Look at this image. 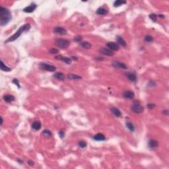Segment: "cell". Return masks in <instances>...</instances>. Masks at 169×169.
<instances>
[{"instance_id": "cell-5", "label": "cell", "mask_w": 169, "mask_h": 169, "mask_svg": "<svg viewBox=\"0 0 169 169\" xmlns=\"http://www.w3.org/2000/svg\"><path fill=\"white\" fill-rule=\"evenodd\" d=\"M39 67L41 70L48 71H50V72L54 71H56V67L54 66L49 65V64H47V63H40Z\"/></svg>"}, {"instance_id": "cell-15", "label": "cell", "mask_w": 169, "mask_h": 169, "mask_svg": "<svg viewBox=\"0 0 169 169\" xmlns=\"http://www.w3.org/2000/svg\"><path fill=\"white\" fill-rule=\"evenodd\" d=\"M126 76L127 78L130 79L131 81L132 82H136V80H137V77H136V75L135 73L133 72H128L127 73Z\"/></svg>"}, {"instance_id": "cell-24", "label": "cell", "mask_w": 169, "mask_h": 169, "mask_svg": "<svg viewBox=\"0 0 169 169\" xmlns=\"http://www.w3.org/2000/svg\"><path fill=\"white\" fill-rule=\"evenodd\" d=\"M80 45L84 49H90L91 48V44H90L89 42H83L80 44Z\"/></svg>"}, {"instance_id": "cell-29", "label": "cell", "mask_w": 169, "mask_h": 169, "mask_svg": "<svg viewBox=\"0 0 169 169\" xmlns=\"http://www.w3.org/2000/svg\"><path fill=\"white\" fill-rule=\"evenodd\" d=\"M145 40L147 42H151L153 41V38L150 35H147L145 37Z\"/></svg>"}, {"instance_id": "cell-40", "label": "cell", "mask_w": 169, "mask_h": 169, "mask_svg": "<svg viewBox=\"0 0 169 169\" xmlns=\"http://www.w3.org/2000/svg\"><path fill=\"white\" fill-rule=\"evenodd\" d=\"M1 124H3V118H2V117H1Z\"/></svg>"}, {"instance_id": "cell-28", "label": "cell", "mask_w": 169, "mask_h": 169, "mask_svg": "<svg viewBox=\"0 0 169 169\" xmlns=\"http://www.w3.org/2000/svg\"><path fill=\"white\" fill-rule=\"evenodd\" d=\"M87 144L86 141H81L79 142V146L81 148H85L87 147Z\"/></svg>"}, {"instance_id": "cell-33", "label": "cell", "mask_w": 169, "mask_h": 169, "mask_svg": "<svg viewBox=\"0 0 169 169\" xmlns=\"http://www.w3.org/2000/svg\"><path fill=\"white\" fill-rule=\"evenodd\" d=\"M82 39H83V38H82L81 36H75V37L74 38V40H75V41H76V42H81V41L82 40Z\"/></svg>"}, {"instance_id": "cell-19", "label": "cell", "mask_w": 169, "mask_h": 169, "mask_svg": "<svg viewBox=\"0 0 169 169\" xmlns=\"http://www.w3.org/2000/svg\"><path fill=\"white\" fill-rule=\"evenodd\" d=\"M117 41H118V42L122 46H123L124 48H126L127 46V44H126V41L124 40V39L122 38V37H121V36H117Z\"/></svg>"}, {"instance_id": "cell-1", "label": "cell", "mask_w": 169, "mask_h": 169, "mask_svg": "<svg viewBox=\"0 0 169 169\" xmlns=\"http://www.w3.org/2000/svg\"><path fill=\"white\" fill-rule=\"evenodd\" d=\"M11 13L9 9L1 7H0V24L1 26H5L9 23L11 20Z\"/></svg>"}, {"instance_id": "cell-18", "label": "cell", "mask_w": 169, "mask_h": 169, "mask_svg": "<svg viewBox=\"0 0 169 169\" xmlns=\"http://www.w3.org/2000/svg\"><path fill=\"white\" fill-rule=\"evenodd\" d=\"M32 127L34 130H36V131L40 130V128H41V123H40V121H35V122H34L33 124L32 125Z\"/></svg>"}, {"instance_id": "cell-36", "label": "cell", "mask_w": 169, "mask_h": 169, "mask_svg": "<svg viewBox=\"0 0 169 169\" xmlns=\"http://www.w3.org/2000/svg\"><path fill=\"white\" fill-rule=\"evenodd\" d=\"M163 113L164 114V115H167L169 114V110H163Z\"/></svg>"}, {"instance_id": "cell-3", "label": "cell", "mask_w": 169, "mask_h": 169, "mask_svg": "<svg viewBox=\"0 0 169 169\" xmlns=\"http://www.w3.org/2000/svg\"><path fill=\"white\" fill-rule=\"evenodd\" d=\"M55 44L57 47H59L60 48L66 49L70 45V42L66 39L57 38L55 41Z\"/></svg>"}, {"instance_id": "cell-10", "label": "cell", "mask_w": 169, "mask_h": 169, "mask_svg": "<svg viewBox=\"0 0 169 169\" xmlns=\"http://www.w3.org/2000/svg\"><path fill=\"white\" fill-rule=\"evenodd\" d=\"M100 52L103 55L105 56H112L114 55L113 52L111 50H109L108 48H103L100 50Z\"/></svg>"}, {"instance_id": "cell-26", "label": "cell", "mask_w": 169, "mask_h": 169, "mask_svg": "<svg viewBox=\"0 0 169 169\" xmlns=\"http://www.w3.org/2000/svg\"><path fill=\"white\" fill-rule=\"evenodd\" d=\"M126 126L131 131H134L135 127H134V126H133L132 123H131V122H127Z\"/></svg>"}, {"instance_id": "cell-2", "label": "cell", "mask_w": 169, "mask_h": 169, "mask_svg": "<svg viewBox=\"0 0 169 169\" xmlns=\"http://www.w3.org/2000/svg\"><path fill=\"white\" fill-rule=\"evenodd\" d=\"M30 28V24L28 23H27V24H24L23 25L22 27L19 28V30L15 33L13 36H11V37H9V38L7 40H6L5 41V43H8V42H11L15 41L18 38L19 36H21L22 34L24 32H26V31H28Z\"/></svg>"}, {"instance_id": "cell-20", "label": "cell", "mask_w": 169, "mask_h": 169, "mask_svg": "<svg viewBox=\"0 0 169 169\" xmlns=\"http://www.w3.org/2000/svg\"><path fill=\"white\" fill-rule=\"evenodd\" d=\"M54 77L56 79H57L58 80H60V81H63V80L65 79V75H64L63 73H62L61 72L56 73L54 75Z\"/></svg>"}, {"instance_id": "cell-32", "label": "cell", "mask_w": 169, "mask_h": 169, "mask_svg": "<svg viewBox=\"0 0 169 169\" xmlns=\"http://www.w3.org/2000/svg\"><path fill=\"white\" fill-rule=\"evenodd\" d=\"M43 133H44V135H46V136H50L52 135L51 131H50V130H44V131H43Z\"/></svg>"}, {"instance_id": "cell-27", "label": "cell", "mask_w": 169, "mask_h": 169, "mask_svg": "<svg viewBox=\"0 0 169 169\" xmlns=\"http://www.w3.org/2000/svg\"><path fill=\"white\" fill-rule=\"evenodd\" d=\"M149 18L151 19L153 21L156 22L157 19V15L156 14H154V13H151L149 15Z\"/></svg>"}, {"instance_id": "cell-6", "label": "cell", "mask_w": 169, "mask_h": 169, "mask_svg": "<svg viewBox=\"0 0 169 169\" xmlns=\"http://www.w3.org/2000/svg\"><path fill=\"white\" fill-rule=\"evenodd\" d=\"M112 66L116 69H122V70H126L127 68V66L124 63L120 62L119 61H114L112 63Z\"/></svg>"}, {"instance_id": "cell-16", "label": "cell", "mask_w": 169, "mask_h": 169, "mask_svg": "<svg viewBox=\"0 0 169 169\" xmlns=\"http://www.w3.org/2000/svg\"><path fill=\"white\" fill-rule=\"evenodd\" d=\"M110 110H111V112H112V114H113L114 115H115L116 117L120 118V117L122 116V112H120V110L118 108H116V107H113V108H112L110 109Z\"/></svg>"}, {"instance_id": "cell-13", "label": "cell", "mask_w": 169, "mask_h": 169, "mask_svg": "<svg viewBox=\"0 0 169 169\" xmlns=\"http://www.w3.org/2000/svg\"><path fill=\"white\" fill-rule=\"evenodd\" d=\"M158 145H159V143H158L157 141L155 140V139L149 140V147L150 149H156L158 147Z\"/></svg>"}, {"instance_id": "cell-34", "label": "cell", "mask_w": 169, "mask_h": 169, "mask_svg": "<svg viewBox=\"0 0 169 169\" xmlns=\"http://www.w3.org/2000/svg\"><path fill=\"white\" fill-rule=\"evenodd\" d=\"M58 134H59V136L60 137L61 139H63V137H64L65 133H64V131H63V130H61V131H59V133H58Z\"/></svg>"}, {"instance_id": "cell-7", "label": "cell", "mask_w": 169, "mask_h": 169, "mask_svg": "<svg viewBox=\"0 0 169 169\" xmlns=\"http://www.w3.org/2000/svg\"><path fill=\"white\" fill-rule=\"evenodd\" d=\"M37 5L36 4H35L34 3H33L30 4V5H28V7H26L24 9H23V11L24 13H33L36 9Z\"/></svg>"}, {"instance_id": "cell-4", "label": "cell", "mask_w": 169, "mask_h": 169, "mask_svg": "<svg viewBox=\"0 0 169 169\" xmlns=\"http://www.w3.org/2000/svg\"><path fill=\"white\" fill-rule=\"evenodd\" d=\"M131 110L135 113L139 114V113H141L143 111V106L141 104V103H139V101L136 100V101H135L133 103V106L131 107Z\"/></svg>"}, {"instance_id": "cell-21", "label": "cell", "mask_w": 169, "mask_h": 169, "mask_svg": "<svg viewBox=\"0 0 169 169\" xmlns=\"http://www.w3.org/2000/svg\"><path fill=\"white\" fill-rule=\"evenodd\" d=\"M96 13H97V15H106V14H107L108 11H107L106 9H104V8H103V7H100V8H99V9H97Z\"/></svg>"}, {"instance_id": "cell-25", "label": "cell", "mask_w": 169, "mask_h": 169, "mask_svg": "<svg viewBox=\"0 0 169 169\" xmlns=\"http://www.w3.org/2000/svg\"><path fill=\"white\" fill-rule=\"evenodd\" d=\"M126 1H122V0H117L114 1V7H120V5H122L123 4H126Z\"/></svg>"}, {"instance_id": "cell-31", "label": "cell", "mask_w": 169, "mask_h": 169, "mask_svg": "<svg viewBox=\"0 0 169 169\" xmlns=\"http://www.w3.org/2000/svg\"><path fill=\"white\" fill-rule=\"evenodd\" d=\"M13 83H14V84H15L17 87H18L19 89H20L21 88V87H20V84H19V81L17 79H14L13 80Z\"/></svg>"}, {"instance_id": "cell-23", "label": "cell", "mask_w": 169, "mask_h": 169, "mask_svg": "<svg viewBox=\"0 0 169 169\" xmlns=\"http://www.w3.org/2000/svg\"><path fill=\"white\" fill-rule=\"evenodd\" d=\"M1 70L3 71H6V72H9L10 71H11V69L5 66V64L3 63L2 60H1Z\"/></svg>"}, {"instance_id": "cell-12", "label": "cell", "mask_w": 169, "mask_h": 169, "mask_svg": "<svg viewBox=\"0 0 169 169\" xmlns=\"http://www.w3.org/2000/svg\"><path fill=\"white\" fill-rule=\"evenodd\" d=\"M134 96H135L134 93L130 91H125L123 94V97L125 99H133Z\"/></svg>"}, {"instance_id": "cell-39", "label": "cell", "mask_w": 169, "mask_h": 169, "mask_svg": "<svg viewBox=\"0 0 169 169\" xmlns=\"http://www.w3.org/2000/svg\"><path fill=\"white\" fill-rule=\"evenodd\" d=\"M72 57H73V60H78V59H77V57H73V56H72Z\"/></svg>"}, {"instance_id": "cell-11", "label": "cell", "mask_w": 169, "mask_h": 169, "mask_svg": "<svg viewBox=\"0 0 169 169\" xmlns=\"http://www.w3.org/2000/svg\"><path fill=\"white\" fill-rule=\"evenodd\" d=\"M107 46L110 50H114V51H118L119 50V45L115 42H108L107 44Z\"/></svg>"}, {"instance_id": "cell-38", "label": "cell", "mask_w": 169, "mask_h": 169, "mask_svg": "<svg viewBox=\"0 0 169 169\" xmlns=\"http://www.w3.org/2000/svg\"><path fill=\"white\" fill-rule=\"evenodd\" d=\"M159 17H161V18H164V16L163 15H159Z\"/></svg>"}, {"instance_id": "cell-17", "label": "cell", "mask_w": 169, "mask_h": 169, "mask_svg": "<svg viewBox=\"0 0 169 169\" xmlns=\"http://www.w3.org/2000/svg\"><path fill=\"white\" fill-rule=\"evenodd\" d=\"M93 139L94 140H95V141H104L106 139V137L103 133H97V135H95V136H94Z\"/></svg>"}, {"instance_id": "cell-9", "label": "cell", "mask_w": 169, "mask_h": 169, "mask_svg": "<svg viewBox=\"0 0 169 169\" xmlns=\"http://www.w3.org/2000/svg\"><path fill=\"white\" fill-rule=\"evenodd\" d=\"M54 33L57 34H60V35H65L67 34V30L62 27H57L54 28Z\"/></svg>"}, {"instance_id": "cell-37", "label": "cell", "mask_w": 169, "mask_h": 169, "mask_svg": "<svg viewBox=\"0 0 169 169\" xmlns=\"http://www.w3.org/2000/svg\"><path fill=\"white\" fill-rule=\"evenodd\" d=\"M28 164H29L30 166H33V165H34L33 161H32L31 160H28Z\"/></svg>"}, {"instance_id": "cell-14", "label": "cell", "mask_w": 169, "mask_h": 169, "mask_svg": "<svg viewBox=\"0 0 169 169\" xmlns=\"http://www.w3.org/2000/svg\"><path fill=\"white\" fill-rule=\"evenodd\" d=\"M3 99L7 102V103H12L15 100V97H13V95L11 94H5L3 97Z\"/></svg>"}, {"instance_id": "cell-22", "label": "cell", "mask_w": 169, "mask_h": 169, "mask_svg": "<svg viewBox=\"0 0 169 169\" xmlns=\"http://www.w3.org/2000/svg\"><path fill=\"white\" fill-rule=\"evenodd\" d=\"M67 78L70 80H79V79H81L82 78L81 76H79L75 74H69L67 75Z\"/></svg>"}, {"instance_id": "cell-30", "label": "cell", "mask_w": 169, "mask_h": 169, "mask_svg": "<svg viewBox=\"0 0 169 169\" xmlns=\"http://www.w3.org/2000/svg\"><path fill=\"white\" fill-rule=\"evenodd\" d=\"M58 52H59V50L57 49L52 48L50 50V53L52 54H58Z\"/></svg>"}, {"instance_id": "cell-8", "label": "cell", "mask_w": 169, "mask_h": 169, "mask_svg": "<svg viewBox=\"0 0 169 169\" xmlns=\"http://www.w3.org/2000/svg\"><path fill=\"white\" fill-rule=\"evenodd\" d=\"M55 57H56V59L65 62V63H67V64H69V65H70V64H71V61H72L71 59V58H70V57H65V56H61V55L57 56H56Z\"/></svg>"}, {"instance_id": "cell-35", "label": "cell", "mask_w": 169, "mask_h": 169, "mask_svg": "<svg viewBox=\"0 0 169 169\" xmlns=\"http://www.w3.org/2000/svg\"><path fill=\"white\" fill-rule=\"evenodd\" d=\"M155 106V104H151V103H150V104H147V107L149 109H153V108H154Z\"/></svg>"}]
</instances>
